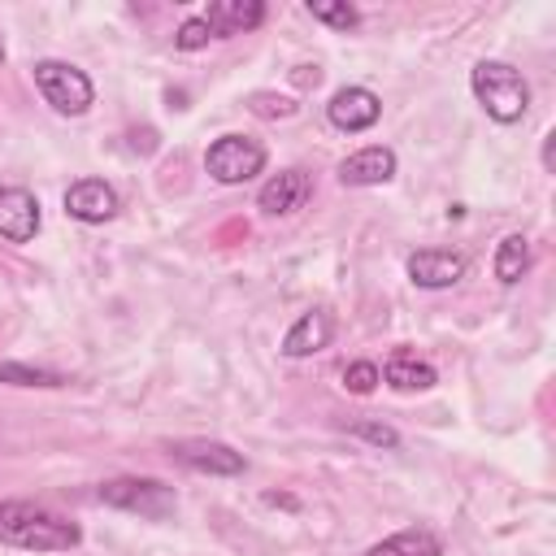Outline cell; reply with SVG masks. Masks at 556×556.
<instances>
[{"instance_id": "cell-6", "label": "cell", "mask_w": 556, "mask_h": 556, "mask_svg": "<svg viewBox=\"0 0 556 556\" xmlns=\"http://www.w3.org/2000/svg\"><path fill=\"white\" fill-rule=\"evenodd\" d=\"M169 456L191 469V473H213V478H235L248 469L243 452H235L230 443H217V439H182V443H169Z\"/></svg>"}, {"instance_id": "cell-12", "label": "cell", "mask_w": 556, "mask_h": 556, "mask_svg": "<svg viewBox=\"0 0 556 556\" xmlns=\"http://www.w3.org/2000/svg\"><path fill=\"white\" fill-rule=\"evenodd\" d=\"M330 339H334V317H330L326 308H308V313H300V317L291 321V330L282 334V356H291V361L313 356V352L330 348Z\"/></svg>"}, {"instance_id": "cell-23", "label": "cell", "mask_w": 556, "mask_h": 556, "mask_svg": "<svg viewBox=\"0 0 556 556\" xmlns=\"http://www.w3.org/2000/svg\"><path fill=\"white\" fill-rule=\"evenodd\" d=\"M0 61H4V43H0Z\"/></svg>"}, {"instance_id": "cell-21", "label": "cell", "mask_w": 556, "mask_h": 556, "mask_svg": "<svg viewBox=\"0 0 556 556\" xmlns=\"http://www.w3.org/2000/svg\"><path fill=\"white\" fill-rule=\"evenodd\" d=\"M213 39V30L204 26V17H187L182 26H178V35H174V48H182V52H195V48H204Z\"/></svg>"}, {"instance_id": "cell-20", "label": "cell", "mask_w": 556, "mask_h": 556, "mask_svg": "<svg viewBox=\"0 0 556 556\" xmlns=\"http://www.w3.org/2000/svg\"><path fill=\"white\" fill-rule=\"evenodd\" d=\"M378 382H382V374H378V365H374V361H352V365L343 369V387H348V391H356V395H369Z\"/></svg>"}, {"instance_id": "cell-9", "label": "cell", "mask_w": 556, "mask_h": 556, "mask_svg": "<svg viewBox=\"0 0 556 556\" xmlns=\"http://www.w3.org/2000/svg\"><path fill=\"white\" fill-rule=\"evenodd\" d=\"M65 213H70L74 222H87V226L113 222V217H117V191H113L104 178H78V182H70V191H65Z\"/></svg>"}, {"instance_id": "cell-19", "label": "cell", "mask_w": 556, "mask_h": 556, "mask_svg": "<svg viewBox=\"0 0 556 556\" xmlns=\"http://www.w3.org/2000/svg\"><path fill=\"white\" fill-rule=\"evenodd\" d=\"M308 13H313L317 22H326V26H334V30H352V26L361 22V13H356L352 4H326V0H313Z\"/></svg>"}, {"instance_id": "cell-15", "label": "cell", "mask_w": 556, "mask_h": 556, "mask_svg": "<svg viewBox=\"0 0 556 556\" xmlns=\"http://www.w3.org/2000/svg\"><path fill=\"white\" fill-rule=\"evenodd\" d=\"M382 378H387V387H395V391H426V387H434V365L430 361H421L417 352H408V348H400V352H391L387 356V365L378 369Z\"/></svg>"}, {"instance_id": "cell-8", "label": "cell", "mask_w": 556, "mask_h": 556, "mask_svg": "<svg viewBox=\"0 0 556 556\" xmlns=\"http://www.w3.org/2000/svg\"><path fill=\"white\" fill-rule=\"evenodd\" d=\"M378 113H382V100H378L369 87H339V91L330 96V104H326L330 126H334V130H348V135L369 130V126L378 122Z\"/></svg>"}, {"instance_id": "cell-17", "label": "cell", "mask_w": 556, "mask_h": 556, "mask_svg": "<svg viewBox=\"0 0 556 556\" xmlns=\"http://www.w3.org/2000/svg\"><path fill=\"white\" fill-rule=\"evenodd\" d=\"M530 239L526 235H504L500 239V248H495V261H491V269H495V278L504 282V287H513V282H521L526 278V269H530Z\"/></svg>"}, {"instance_id": "cell-2", "label": "cell", "mask_w": 556, "mask_h": 556, "mask_svg": "<svg viewBox=\"0 0 556 556\" xmlns=\"http://www.w3.org/2000/svg\"><path fill=\"white\" fill-rule=\"evenodd\" d=\"M469 87L478 96V104L486 109V117L495 122H521L530 109V83L508 65V61H478L469 70Z\"/></svg>"}, {"instance_id": "cell-4", "label": "cell", "mask_w": 556, "mask_h": 556, "mask_svg": "<svg viewBox=\"0 0 556 556\" xmlns=\"http://www.w3.org/2000/svg\"><path fill=\"white\" fill-rule=\"evenodd\" d=\"M35 87H39V96H43L56 113H65V117L87 113L91 100H96L91 78H87L78 65H70V61H39V65H35Z\"/></svg>"}, {"instance_id": "cell-18", "label": "cell", "mask_w": 556, "mask_h": 556, "mask_svg": "<svg viewBox=\"0 0 556 556\" xmlns=\"http://www.w3.org/2000/svg\"><path fill=\"white\" fill-rule=\"evenodd\" d=\"M0 382H13V387H65V374H56V369H35V365H13V361H0Z\"/></svg>"}, {"instance_id": "cell-14", "label": "cell", "mask_w": 556, "mask_h": 556, "mask_svg": "<svg viewBox=\"0 0 556 556\" xmlns=\"http://www.w3.org/2000/svg\"><path fill=\"white\" fill-rule=\"evenodd\" d=\"M391 174H395V152L382 148V143L361 148V152H352V156L339 161V182L343 187H378Z\"/></svg>"}, {"instance_id": "cell-3", "label": "cell", "mask_w": 556, "mask_h": 556, "mask_svg": "<svg viewBox=\"0 0 556 556\" xmlns=\"http://www.w3.org/2000/svg\"><path fill=\"white\" fill-rule=\"evenodd\" d=\"M96 495H100V504H109L117 513H135L143 521H165L178 508L174 486H165L161 478H109V482H100Z\"/></svg>"}, {"instance_id": "cell-22", "label": "cell", "mask_w": 556, "mask_h": 556, "mask_svg": "<svg viewBox=\"0 0 556 556\" xmlns=\"http://www.w3.org/2000/svg\"><path fill=\"white\" fill-rule=\"evenodd\" d=\"M348 430H352V434H361V439H369V443H378V447H400V434H395L391 426H374V421H352Z\"/></svg>"}, {"instance_id": "cell-10", "label": "cell", "mask_w": 556, "mask_h": 556, "mask_svg": "<svg viewBox=\"0 0 556 556\" xmlns=\"http://www.w3.org/2000/svg\"><path fill=\"white\" fill-rule=\"evenodd\" d=\"M408 278L426 291H443V287H456L465 278V256L452 252V248H421L408 256Z\"/></svg>"}, {"instance_id": "cell-5", "label": "cell", "mask_w": 556, "mask_h": 556, "mask_svg": "<svg viewBox=\"0 0 556 556\" xmlns=\"http://www.w3.org/2000/svg\"><path fill=\"white\" fill-rule=\"evenodd\" d=\"M204 169H208L213 182L239 187V182H248V178H256L265 169V148L256 139H248V135H222V139L208 143Z\"/></svg>"}, {"instance_id": "cell-1", "label": "cell", "mask_w": 556, "mask_h": 556, "mask_svg": "<svg viewBox=\"0 0 556 556\" xmlns=\"http://www.w3.org/2000/svg\"><path fill=\"white\" fill-rule=\"evenodd\" d=\"M0 543L22 552H70L83 543L78 521L30 504V500H0Z\"/></svg>"}, {"instance_id": "cell-11", "label": "cell", "mask_w": 556, "mask_h": 556, "mask_svg": "<svg viewBox=\"0 0 556 556\" xmlns=\"http://www.w3.org/2000/svg\"><path fill=\"white\" fill-rule=\"evenodd\" d=\"M39 235V200L26 187H0V239L30 243Z\"/></svg>"}, {"instance_id": "cell-13", "label": "cell", "mask_w": 556, "mask_h": 556, "mask_svg": "<svg viewBox=\"0 0 556 556\" xmlns=\"http://www.w3.org/2000/svg\"><path fill=\"white\" fill-rule=\"evenodd\" d=\"M200 17L213 30V39H230V35L256 30L265 22V4L261 0H213Z\"/></svg>"}, {"instance_id": "cell-7", "label": "cell", "mask_w": 556, "mask_h": 556, "mask_svg": "<svg viewBox=\"0 0 556 556\" xmlns=\"http://www.w3.org/2000/svg\"><path fill=\"white\" fill-rule=\"evenodd\" d=\"M313 200V178L308 169H278L261 191H256V208L265 217H291Z\"/></svg>"}, {"instance_id": "cell-16", "label": "cell", "mask_w": 556, "mask_h": 556, "mask_svg": "<svg viewBox=\"0 0 556 556\" xmlns=\"http://www.w3.org/2000/svg\"><path fill=\"white\" fill-rule=\"evenodd\" d=\"M365 556H443V539L426 526H413V530H395L387 534L382 543H374Z\"/></svg>"}]
</instances>
